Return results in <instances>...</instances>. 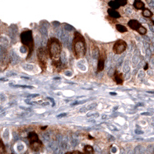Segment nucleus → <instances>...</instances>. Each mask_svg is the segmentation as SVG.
<instances>
[{
  "label": "nucleus",
  "instance_id": "f257e3e1",
  "mask_svg": "<svg viewBox=\"0 0 154 154\" xmlns=\"http://www.w3.org/2000/svg\"><path fill=\"white\" fill-rule=\"evenodd\" d=\"M72 52L75 59L79 60L86 56V45L84 37L79 32H75L72 40Z\"/></svg>",
  "mask_w": 154,
  "mask_h": 154
},
{
  "label": "nucleus",
  "instance_id": "f03ea898",
  "mask_svg": "<svg viewBox=\"0 0 154 154\" xmlns=\"http://www.w3.org/2000/svg\"><path fill=\"white\" fill-rule=\"evenodd\" d=\"M47 51L49 57L53 61L60 60V55L62 52V43L58 38H50L47 42Z\"/></svg>",
  "mask_w": 154,
  "mask_h": 154
},
{
  "label": "nucleus",
  "instance_id": "7ed1b4c3",
  "mask_svg": "<svg viewBox=\"0 0 154 154\" xmlns=\"http://www.w3.org/2000/svg\"><path fill=\"white\" fill-rule=\"evenodd\" d=\"M20 39L23 46L26 47V49H28V56L27 59L31 56L32 53L34 49V41L32 38V30L26 29L20 34Z\"/></svg>",
  "mask_w": 154,
  "mask_h": 154
},
{
  "label": "nucleus",
  "instance_id": "20e7f679",
  "mask_svg": "<svg viewBox=\"0 0 154 154\" xmlns=\"http://www.w3.org/2000/svg\"><path fill=\"white\" fill-rule=\"evenodd\" d=\"M28 140L29 142V146L32 150L35 151V152H40V151H42L43 149V143L39 140L38 135L35 132H30L29 133Z\"/></svg>",
  "mask_w": 154,
  "mask_h": 154
},
{
  "label": "nucleus",
  "instance_id": "39448f33",
  "mask_svg": "<svg viewBox=\"0 0 154 154\" xmlns=\"http://www.w3.org/2000/svg\"><path fill=\"white\" fill-rule=\"evenodd\" d=\"M49 53L46 48L40 47L37 51V59L38 64L40 66L42 71H45L47 67L48 60H49Z\"/></svg>",
  "mask_w": 154,
  "mask_h": 154
},
{
  "label": "nucleus",
  "instance_id": "423d86ee",
  "mask_svg": "<svg viewBox=\"0 0 154 154\" xmlns=\"http://www.w3.org/2000/svg\"><path fill=\"white\" fill-rule=\"evenodd\" d=\"M128 26L130 29H132L133 30L137 31V32L140 34V35H146V29L145 27H143L142 25L140 24V23L137 20H135V19H131L130 21L128 22Z\"/></svg>",
  "mask_w": 154,
  "mask_h": 154
},
{
  "label": "nucleus",
  "instance_id": "0eeeda50",
  "mask_svg": "<svg viewBox=\"0 0 154 154\" xmlns=\"http://www.w3.org/2000/svg\"><path fill=\"white\" fill-rule=\"evenodd\" d=\"M126 48H127L126 42H125L124 40H123V39H118V40L114 43L113 47H112V50H113L114 53L119 55L122 54L124 51H126Z\"/></svg>",
  "mask_w": 154,
  "mask_h": 154
},
{
  "label": "nucleus",
  "instance_id": "6e6552de",
  "mask_svg": "<svg viewBox=\"0 0 154 154\" xmlns=\"http://www.w3.org/2000/svg\"><path fill=\"white\" fill-rule=\"evenodd\" d=\"M106 60V52L103 48H102L99 52L98 65H97V72H98L103 70Z\"/></svg>",
  "mask_w": 154,
  "mask_h": 154
},
{
  "label": "nucleus",
  "instance_id": "1a4fd4ad",
  "mask_svg": "<svg viewBox=\"0 0 154 154\" xmlns=\"http://www.w3.org/2000/svg\"><path fill=\"white\" fill-rule=\"evenodd\" d=\"M113 80L115 81L117 84L122 85L123 83V81H124L123 74L122 73V72H118L117 70H116L113 75Z\"/></svg>",
  "mask_w": 154,
  "mask_h": 154
},
{
  "label": "nucleus",
  "instance_id": "9d476101",
  "mask_svg": "<svg viewBox=\"0 0 154 154\" xmlns=\"http://www.w3.org/2000/svg\"><path fill=\"white\" fill-rule=\"evenodd\" d=\"M107 12H108L109 17L112 18V19H119V18L121 17L120 14H119V12H117V11L114 10V9H109Z\"/></svg>",
  "mask_w": 154,
  "mask_h": 154
},
{
  "label": "nucleus",
  "instance_id": "9b49d317",
  "mask_svg": "<svg viewBox=\"0 0 154 154\" xmlns=\"http://www.w3.org/2000/svg\"><path fill=\"white\" fill-rule=\"evenodd\" d=\"M133 6L137 10H143V9H145V4L143 1H140V0H136L133 2Z\"/></svg>",
  "mask_w": 154,
  "mask_h": 154
},
{
  "label": "nucleus",
  "instance_id": "f8f14e48",
  "mask_svg": "<svg viewBox=\"0 0 154 154\" xmlns=\"http://www.w3.org/2000/svg\"><path fill=\"white\" fill-rule=\"evenodd\" d=\"M116 29H117L118 32H122V33L128 32L127 28H126V26H123V25H121V24H116Z\"/></svg>",
  "mask_w": 154,
  "mask_h": 154
},
{
  "label": "nucleus",
  "instance_id": "ddd939ff",
  "mask_svg": "<svg viewBox=\"0 0 154 154\" xmlns=\"http://www.w3.org/2000/svg\"><path fill=\"white\" fill-rule=\"evenodd\" d=\"M85 154H93L94 153V150H93V148L89 145L85 146L84 149H83Z\"/></svg>",
  "mask_w": 154,
  "mask_h": 154
},
{
  "label": "nucleus",
  "instance_id": "4468645a",
  "mask_svg": "<svg viewBox=\"0 0 154 154\" xmlns=\"http://www.w3.org/2000/svg\"><path fill=\"white\" fill-rule=\"evenodd\" d=\"M108 5L111 7L110 9H114V10H115V9H119V8L120 7L119 4H118L117 1H110V2H108Z\"/></svg>",
  "mask_w": 154,
  "mask_h": 154
},
{
  "label": "nucleus",
  "instance_id": "2eb2a0df",
  "mask_svg": "<svg viewBox=\"0 0 154 154\" xmlns=\"http://www.w3.org/2000/svg\"><path fill=\"white\" fill-rule=\"evenodd\" d=\"M142 14L143 16L146 18H149V19H150L151 17H152V12H151L149 9H144L142 12Z\"/></svg>",
  "mask_w": 154,
  "mask_h": 154
},
{
  "label": "nucleus",
  "instance_id": "dca6fc26",
  "mask_svg": "<svg viewBox=\"0 0 154 154\" xmlns=\"http://www.w3.org/2000/svg\"><path fill=\"white\" fill-rule=\"evenodd\" d=\"M52 65H53V68L55 69H56L57 71H59V69L62 67V63L60 60H56V61H53L52 62Z\"/></svg>",
  "mask_w": 154,
  "mask_h": 154
},
{
  "label": "nucleus",
  "instance_id": "f3484780",
  "mask_svg": "<svg viewBox=\"0 0 154 154\" xmlns=\"http://www.w3.org/2000/svg\"><path fill=\"white\" fill-rule=\"evenodd\" d=\"M0 154H6V149L3 143V141L0 138Z\"/></svg>",
  "mask_w": 154,
  "mask_h": 154
},
{
  "label": "nucleus",
  "instance_id": "a211bd4d",
  "mask_svg": "<svg viewBox=\"0 0 154 154\" xmlns=\"http://www.w3.org/2000/svg\"><path fill=\"white\" fill-rule=\"evenodd\" d=\"M117 2L119 5V6H125L127 4L126 0H117Z\"/></svg>",
  "mask_w": 154,
  "mask_h": 154
},
{
  "label": "nucleus",
  "instance_id": "6ab92c4d",
  "mask_svg": "<svg viewBox=\"0 0 154 154\" xmlns=\"http://www.w3.org/2000/svg\"><path fill=\"white\" fill-rule=\"evenodd\" d=\"M66 154H85L84 152H81L79 151H73V152H68Z\"/></svg>",
  "mask_w": 154,
  "mask_h": 154
},
{
  "label": "nucleus",
  "instance_id": "aec40b11",
  "mask_svg": "<svg viewBox=\"0 0 154 154\" xmlns=\"http://www.w3.org/2000/svg\"><path fill=\"white\" fill-rule=\"evenodd\" d=\"M15 87H22V88H29V89H32V86H21V85H16L14 86Z\"/></svg>",
  "mask_w": 154,
  "mask_h": 154
},
{
  "label": "nucleus",
  "instance_id": "412c9836",
  "mask_svg": "<svg viewBox=\"0 0 154 154\" xmlns=\"http://www.w3.org/2000/svg\"><path fill=\"white\" fill-rule=\"evenodd\" d=\"M67 114L66 113H63V114H60V115H59L57 116L58 118H61V117H64V116H66Z\"/></svg>",
  "mask_w": 154,
  "mask_h": 154
},
{
  "label": "nucleus",
  "instance_id": "4be33fe9",
  "mask_svg": "<svg viewBox=\"0 0 154 154\" xmlns=\"http://www.w3.org/2000/svg\"><path fill=\"white\" fill-rule=\"evenodd\" d=\"M147 69H148V63H146V66H145V68H144V69H145V70H146Z\"/></svg>",
  "mask_w": 154,
  "mask_h": 154
},
{
  "label": "nucleus",
  "instance_id": "5701e85b",
  "mask_svg": "<svg viewBox=\"0 0 154 154\" xmlns=\"http://www.w3.org/2000/svg\"><path fill=\"white\" fill-rule=\"evenodd\" d=\"M110 95H112V96H116V93H110Z\"/></svg>",
  "mask_w": 154,
  "mask_h": 154
}]
</instances>
